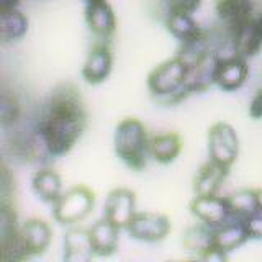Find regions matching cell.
Instances as JSON below:
<instances>
[{
	"instance_id": "7a4b0ae2",
	"label": "cell",
	"mask_w": 262,
	"mask_h": 262,
	"mask_svg": "<svg viewBox=\"0 0 262 262\" xmlns=\"http://www.w3.org/2000/svg\"><path fill=\"white\" fill-rule=\"evenodd\" d=\"M115 152L118 158L135 170L146 166L149 154V138L146 126L136 118H125L115 129Z\"/></svg>"
},
{
	"instance_id": "d6a6232c",
	"label": "cell",
	"mask_w": 262,
	"mask_h": 262,
	"mask_svg": "<svg viewBox=\"0 0 262 262\" xmlns=\"http://www.w3.org/2000/svg\"><path fill=\"white\" fill-rule=\"evenodd\" d=\"M259 27H260V31H262V15L259 16Z\"/></svg>"
},
{
	"instance_id": "f1b7e54d",
	"label": "cell",
	"mask_w": 262,
	"mask_h": 262,
	"mask_svg": "<svg viewBox=\"0 0 262 262\" xmlns=\"http://www.w3.org/2000/svg\"><path fill=\"white\" fill-rule=\"evenodd\" d=\"M246 226H248V231H249L251 237L260 239L262 237V210H257L254 215L246 218Z\"/></svg>"
},
{
	"instance_id": "e0dca14e",
	"label": "cell",
	"mask_w": 262,
	"mask_h": 262,
	"mask_svg": "<svg viewBox=\"0 0 262 262\" xmlns=\"http://www.w3.org/2000/svg\"><path fill=\"white\" fill-rule=\"evenodd\" d=\"M228 167L220 166V164L213 162L211 159L205 164L196 174L193 180V192L199 196H207V195H216L220 190L221 184L225 182L228 176Z\"/></svg>"
},
{
	"instance_id": "9a60e30c",
	"label": "cell",
	"mask_w": 262,
	"mask_h": 262,
	"mask_svg": "<svg viewBox=\"0 0 262 262\" xmlns=\"http://www.w3.org/2000/svg\"><path fill=\"white\" fill-rule=\"evenodd\" d=\"M251 237L246 220L243 218H233L228 220L226 223L215 228V246L226 252L233 251L243 246Z\"/></svg>"
},
{
	"instance_id": "9c48e42d",
	"label": "cell",
	"mask_w": 262,
	"mask_h": 262,
	"mask_svg": "<svg viewBox=\"0 0 262 262\" xmlns=\"http://www.w3.org/2000/svg\"><path fill=\"white\" fill-rule=\"evenodd\" d=\"M229 30H231L229 38H231L234 54L241 57H251L259 53L262 46V31L259 27V20L251 16V18L234 25Z\"/></svg>"
},
{
	"instance_id": "52a82bcc",
	"label": "cell",
	"mask_w": 262,
	"mask_h": 262,
	"mask_svg": "<svg viewBox=\"0 0 262 262\" xmlns=\"http://www.w3.org/2000/svg\"><path fill=\"white\" fill-rule=\"evenodd\" d=\"M218 59L220 57H216L213 53H208L207 56H203L200 61L190 64L188 76L184 82L182 89H180L176 95L170 97V102H179L188 94L202 92V90L208 89L211 84H215V72H216Z\"/></svg>"
},
{
	"instance_id": "d6986e66",
	"label": "cell",
	"mask_w": 262,
	"mask_h": 262,
	"mask_svg": "<svg viewBox=\"0 0 262 262\" xmlns=\"http://www.w3.org/2000/svg\"><path fill=\"white\" fill-rule=\"evenodd\" d=\"M33 190L46 203H56L62 195L61 176L53 169H41L33 176Z\"/></svg>"
},
{
	"instance_id": "cb8c5ba5",
	"label": "cell",
	"mask_w": 262,
	"mask_h": 262,
	"mask_svg": "<svg viewBox=\"0 0 262 262\" xmlns=\"http://www.w3.org/2000/svg\"><path fill=\"white\" fill-rule=\"evenodd\" d=\"M166 25L170 35L180 41L190 39L196 33L202 31V28L193 20L192 13H185V12H169Z\"/></svg>"
},
{
	"instance_id": "30bf717a",
	"label": "cell",
	"mask_w": 262,
	"mask_h": 262,
	"mask_svg": "<svg viewBox=\"0 0 262 262\" xmlns=\"http://www.w3.org/2000/svg\"><path fill=\"white\" fill-rule=\"evenodd\" d=\"M136 196L129 188H115L108 193L105 202V218H108L115 226L126 228L135 216Z\"/></svg>"
},
{
	"instance_id": "ac0fdd59",
	"label": "cell",
	"mask_w": 262,
	"mask_h": 262,
	"mask_svg": "<svg viewBox=\"0 0 262 262\" xmlns=\"http://www.w3.org/2000/svg\"><path fill=\"white\" fill-rule=\"evenodd\" d=\"M92 241H90L89 229L74 228L64 236V259L69 262L89 260L94 256Z\"/></svg>"
},
{
	"instance_id": "484cf974",
	"label": "cell",
	"mask_w": 262,
	"mask_h": 262,
	"mask_svg": "<svg viewBox=\"0 0 262 262\" xmlns=\"http://www.w3.org/2000/svg\"><path fill=\"white\" fill-rule=\"evenodd\" d=\"M210 51V38L203 30L200 33H196L195 36H192L190 39L182 41V48H180L179 56L184 57V59L188 62V66L200 61L203 56H207Z\"/></svg>"
},
{
	"instance_id": "ffe728a7",
	"label": "cell",
	"mask_w": 262,
	"mask_h": 262,
	"mask_svg": "<svg viewBox=\"0 0 262 262\" xmlns=\"http://www.w3.org/2000/svg\"><path fill=\"white\" fill-rule=\"evenodd\" d=\"M182 149V139L176 133L156 135L149 139V154L161 164H169L174 161Z\"/></svg>"
},
{
	"instance_id": "603a6c76",
	"label": "cell",
	"mask_w": 262,
	"mask_h": 262,
	"mask_svg": "<svg viewBox=\"0 0 262 262\" xmlns=\"http://www.w3.org/2000/svg\"><path fill=\"white\" fill-rule=\"evenodd\" d=\"M184 246L202 256L203 252H207L215 246V228L203 223V221L200 225L190 226L184 233Z\"/></svg>"
},
{
	"instance_id": "2e32d148",
	"label": "cell",
	"mask_w": 262,
	"mask_h": 262,
	"mask_svg": "<svg viewBox=\"0 0 262 262\" xmlns=\"http://www.w3.org/2000/svg\"><path fill=\"white\" fill-rule=\"evenodd\" d=\"M118 231L120 228L115 226L108 218L97 221V223L89 229L92 248L97 256H110L117 251L118 246Z\"/></svg>"
},
{
	"instance_id": "4fadbf2b",
	"label": "cell",
	"mask_w": 262,
	"mask_h": 262,
	"mask_svg": "<svg viewBox=\"0 0 262 262\" xmlns=\"http://www.w3.org/2000/svg\"><path fill=\"white\" fill-rule=\"evenodd\" d=\"M113 66V56L108 46L97 45L90 49L87 59L82 68V77L89 84H100L110 76Z\"/></svg>"
},
{
	"instance_id": "5bb4252c",
	"label": "cell",
	"mask_w": 262,
	"mask_h": 262,
	"mask_svg": "<svg viewBox=\"0 0 262 262\" xmlns=\"http://www.w3.org/2000/svg\"><path fill=\"white\" fill-rule=\"evenodd\" d=\"M85 20L90 31L100 38H108L113 35L117 20H115L113 8L106 0H94L89 2L85 8Z\"/></svg>"
},
{
	"instance_id": "d4e9b609",
	"label": "cell",
	"mask_w": 262,
	"mask_h": 262,
	"mask_svg": "<svg viewBox=\"0 0 262 262\" xmlns=\"http://www.w3.org/2000/svg\"><path fill=\"white\" fill-rule=\"evenodd\" d=\"M229 207H231L233 216L236 218H249L254 215L259 208V200H257V190H251V188H243L228 196Z\"/></svg>"
},
{
	"instance_id": "3957f363",
	"label": "cell",
	"mask_w": 262,
	"mask_h": 262,
	"mask_svg": "<svg viewBox=\"0 0 262 262\" xmlns=\"http://www.w3.org/2000/svg\"><path fill=\"white\" fill-rule=\"evenodd\" d=\"M95 205V195L84 185H77L64 192L54 203L53 215L61 225H76L84 220Z\"/></svg>"
},
{
	"instance_id": "8992f818",
	"label": "cell",
	"mask_w": 262,
	"mask_h": 262,
	"mask_svg": "<svg viewBox=\"0 0 262 262\" xmlns=\"http://www.w3.org/2000/svg\"><path fill=\"white\" fill-rule=\"evenodd\" d=\"M126 229L129 236L138 241L158 243L170 233V221L161 213L141 211L135 213V216L131 218Z\"/></svg>"
},
{
	"instance_id": "1f68e13d",
	"label": "cell",
	"mask_w": 262,
	"mask_h": 262,
	"mask_svg": "<svg viewBox=\"0 0 262 262\" xmlns=\"http://www.w3.org/2000/svg\"><path fill=\"white\" fill-rule=\"evenodd\" d=\"M257 200H259V208L262 210V188L257 190Z\"/></svg>"
},
{
	"instance_id": "6da1fadb",
	"label": "cell",
	"mask_w": 262,
	"mask_h": 262,
	"mask_svg": "<svg viewBox=\"0 0 262 262\" xmlns=\"http://www.w3.org/2000/svg\"><path fill=\"white\" fill-rule=\"evenodd\" d=\"M85 106L77 89L69 84L54 90L39 120V136L49 154L62 156L72 149L85 129Z\"/></svg>"
},
{
	"instance_id": "7c38bea8",
	"label": "cell",
	"mask_w": 262,
	"mask_h": 262,
	"mask_svg": "<svg viewBox=\"0 0 262 262\" xmlns=\"http://www.w3.org/2000/svg\"><path fill=\"white\" fill-rule=\"evenodd\" d=\"M248 72L249 69L246 57L237 54L220 57L215 72V84L223 90H236L248 79Z\"/></svg>"
},
{
	"instance_id": "4316f807",
	"label": "cell",
	"mask_w": 262,
	"mask_h": 262,
	"mask_svg": "<svg viewBox=\"0 0 262 262\" xmlns=\"http://www.w3.org/2000/svg\"><path fill=\"white\" fill-rule=\"evenodd\" d=\"M0 113H2V123L8 125L13 123L18 117V103H16L15 97L4 94L2 95V105H0Z\"/></svg>"
},
{
	"instance_id": "7402d4cb",
	"label": "cell",
	"mask_w": 262,
	"mask_h": 262,
	"mask_svg": "<svg viewBox=\"0 0 262 262\" xmlns=\"http://www.w3.org/2000/svg\"><path fill=\"white\" fill-rule=\"evenodd\" d=\"M28 30V20L18 8H2L0 10V38L2 41L20 39Z\"/></svg>"
},
{
	"instance_id": "ba28073f",
	"label": "cell",
	"mask_w": 262,
	"mask_h": 262,
	"mask_svg": "<svg viewBox=\"0 0 262 262\" xmlns=\"http://www.w3.org/2000/svg\"><path fill=\"white\" fill-rule=\"evenodd\" d=\"M190 211L193 216H196L200 221L213 228H218L226 223L228 220L234 218L228 199H221V196L216 195H195V199L190 203Z\"/></svg>"
},
{
	"instance_id": "4dcf8cb0",
	"label": "cell",
	"mask_w": 262,
	"mask_h": 262,
	"mask_svg": "<svg viewBox=\"0 0 262 262\" xmlns=\"http://www.w3.org/2000/svg\"><path fill=\"white\" fill-rule=\"evenodd\" d=\"M20 0H0V10L2 8H15Z\"/></svg>"
},
{
	"instance_id": "f546056e",
	"label": "cell",
	"mask_w": 262,
	"mask_h": 262,
	"mask_svg": "<svg viewBox=\"0 0 262 262\" xmlns=\"http://www.w3.org/2000/svg\"><path fill=\"white\" fill-rule=\"evenodd\" d=\"M249 115L254 120H260L262 118V89H259L254 97L251 98L249 103Z\"/></svg>"
},
{
	"instance_id": "277c9868",
	"label": "cell",
	"mask_w": 262,
	"mask_h": 262,
	"mask_svg": "<svg viewBox=\"0 0 262 262\" xmlns=\"http://www.w3.org/2000/svg\"><path fill=\"white\" fill-rule=\"evenodd\" d=\"M190 66L184 57L176 56L158 66L147 77V87L156 97H172L182 89Z\"/></svg>"
},
{
	"instance_id": "83f0119b",
	"label": "cell",
	"mask_w": 262,
	"mask_h": 262,
	"mask_svg": "<svg viewBox=\"0 0 262 262\" xmlns=\"http://www.w3.org/2000/svg\"><path fill=\"white\" fill-rule=\"evenodd\" d=\"M169 12L193 13L202 5V0H167Z\"/></svg>"
},
{
	"instance_id": "44dd1931",
	"label": "cell",
	"mask_w": 262,
	"mask_h": 262,
	"mask_svg": "<svg viewBox=\"0 0 262 262\" xmlns=\"http://www.w3.org/2000/svg\"><path fill=\"white\" fill-rule=\"evenodd\" d=\"M254 0H218L216 15L229 28L252 16Z\"/></svg>"
},
{
	"instance_id": "5b68a950",
	"label": "cell",
	"mask_w": 262,
	"mask_h": 262,
	"mask_svg": "<svg viewBox=\"0 0 262 262\" xmlns=\"http://www.w3.org/2000/svg\"><path fill=\"white\" fill-rule=\"evenodd\" d=\"M208 152L213 162L223 167H231L239 154V139L228 123H215L208 131Z\"/></svg>"
},
{
	"instance_id": "8fae6325",
	"label": "cell",
	"mask_w": 262,
	"mask_h": 262,
	"mask_svg": "<svg viewBox=\"0 0 262 262\" xmlns=\"http://www.w3.org/2000/svg\"><path fill=\"white\" fill-rule=\"evenodd\" d=\"M51 237L53 233L49 225L46 221L38 218L25 221L21 228H18V239L25 254H27V257L38 256V254L45 252L49 243H51Z\"/></svg>"
}]
</instances>
